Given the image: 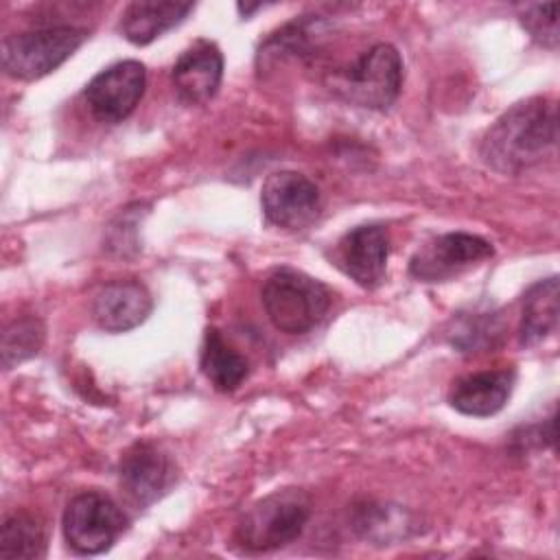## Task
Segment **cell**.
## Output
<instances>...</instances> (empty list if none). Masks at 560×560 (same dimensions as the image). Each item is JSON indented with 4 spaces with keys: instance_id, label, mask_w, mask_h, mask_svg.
I'll list each match as a JSON object with an SVG mask.
<instances>
[{
    "instance_id": "obj_1",
    "label": "cell",
    "mask_w": 560,
    "mask_h": 560,
    "mask_svg": "<svg viewBox=\"0 0 560 560\" xmlns=\"http://www.w3.org/2000/svg\"><path fill=\"white\" fill-rule=\"evenodd\" d=\"M558 105L547 96H532L503 112L483 133L481 160L503 173L521 175L556 158Z\"/></svg>"
},
{
    "instance_id": "obj_2",
    "label": "cell",
    "mask_w": 560,
    "mask_h": 560,
    "mask_svg": "<svg viewBox=\"0 0 560 560\" xmlns=\"http://www.w3.org/2000/svg\"><path fill=\"white\" fill-rule=\"evenodd\" d=\"M328 90L363 109H387L402 88V59L392 44H374L346 68L326 77Z\"/></svg>"
},
{
    "instance_id": "obj_3",
    "label": "cell",
    "mask_w": 560,
    "mask_h": 560,
    "mask_svg": "<svg viewBox=\"0 0 560 560\" xmlns=\"http://www.w3.org/2000/svg\"><path fill=\"white\" fill-rule=\"evenodd\" d=\"M260 300L269 322L289 335L308 332L330 308L328 287L289 267L267 276L260 289Z\"/></svg>"
},
{
    "instance_id": "obj_4",
    "label": "cell",
    "mask_w": 560,
    "mask_h": 560,
    "mask_svg": "<svg viewBox=\"0 0 560 560\" xmlns=\"http://www.w3.org/2000/svg\"><path fill=\"white\" fill-rule=\"evenodd\" d=\"M308 516L311 501L302 490H278L243 514L234 538L245 551H273L300 538Z\"/></svg>"
},
{
    "instance_id": "obj_5",
    "label": "cell",
    "mask_w": 560,
    "mask_h": 560,
    "mask_svg": "<svg viewBox=\"0 0 560 560\" xmlns=\"http://www.w3.org/2000/svg\"><path fill=\"white\" fill-rule=\"evenodd\" d=\"M85 37V28L70 24L42 26L9 35L0 46L2 70L20 81L42 79L68 61Z\"/></svg>"
},
{
    "instance_id": "obj_6",
    "label": "cell",
    "mask_w": 560,
    "mask_h": 560,
    "mask_svg": "<svg viewBox=\"0 0 560 560\" xmlns=\"http://www.w3.org/2000/svg\"><path fill=\"white\" fill-rule=\"evenodd\" d=\"M63 538L81 556L107 551L127 527V516L109 497L101 492H81L63 510Z\"/></svg>"
},
{
    "instance_id": "obj_7",
    "label": "cell",
    "mask_w": 560,
    "mask_h": 560,
    "mask_svg": "<svg viewBox=\"0 0 560 560\" xmlns=\"http://www.w3.org/2000/svg\"><path fill=\"white\" fill-rule=\"evenodd\" d=\"M147 85V70L136 59L107 66L83 90L90 114L107 125L122 122L140 103Z\"/></svg>"
},
{
    "instance_id": "obj_8",
    "label": "cell",
    "mask_w": 560,
    "mask_h": 560,
    "mask_svg": "<svg viewBox=\"0 0 560 560\" xmlns=\"http://www.w3.org/2000/svg\"><path fill=\"white\" fill-rule=\"evenodd\" d=\"M265 219L282 230H306L322 212L319 188L302 173L278 171L269 175L260 190Z\"/></svg>"
},
{
    "instance_id": "obj_9",
    "label": "cell",
    "mask_w": 560,
    "mask_h": 560,
    "mask_svg": "<svg viewBox=\"0 0 560 560\" xmlns=\"http://www.w3.org/2000/svg\"><path fill=\"white\" fill-rule=\"evenodd\" d=\"M492 254L490 241L468 232H448L416 252L409 273L422 282H444L492 258Z\"/></svg>"
},
{
    "instance_id": "obj_10",
    "label": "cell",
    "mask_w": 560,
    "mask_h": 560,
    "mask_svg": "<svg viewBox=\"0 0 560 560\" xmlns=\"http://www.w3.org/2000/svg\"><path fill=\"white\" fill-rule=\"evenodd\" d=\"M118 481L131 503L147 508L173 486L175 464L160 446L138 442L120 457Z\"/></svg>"
},
{
    "instance_id": "obj_11",
    "label": "cell",
    "mask_w": 560,
    "mask_h": 560,
    "mask_svg": "<svg viewBox=\"0 0 560 560\" xmlns=\"http://www.w3.org/2000/svg\"><path fill=\"white\" fill-rule=\"evenodd\" d=\"M387 256L389 236L376 223L357 225L337 243V265L363 289H374L385 280Z\"/></svg>"
},
{
    "instance_id": "obj_12",
    "label": "cell",
    "mask_w": 560,
    "mask_h": 560,
    "mask_svg": "<svg viewBox=\"0 0 560 560\" xmlns=\"http://www.w3.org/2000/svg\"><path fill=\"white\" fill-rule=\"evenodd\" d=\"M223 77V55L219 46L210 39L192 42L171 68L173 90L179 101L188 105L208 103Z\"/></svg>"
},
{
    "instance_id": "obj_13",
    "label": "cell",
    "mask_w": 560,
    "mask_h": 560,
    "mask_svg": "<svg viewBox=\"0 0 560 560\" xmlns=\"http://www.w3.org/2000/svg\"><path fill=\"white\" fill-rule=\"evenodd\" d=\"M153 308L149 289L138 280H114L103 284L92 302L96 324L107 332H127L140 326Z\"/></svg>"
},
{
    "instance_id": "obj_14",
    "label": "cell",
    "mask_w": 560,
    "mask_h": 560,
    "mask_svg": "<svg viewBox=\"0 0 560 560\" xmlns=\"http://www.w3.org/2000/svg\"><path fill=\"white\" fill-rule=\"evenodd\" d=\"M516 372L512 368L475 372L457 378L451 385L448 402L455 411L475 418L494 416L505 407L514 389Z\"/></svg>"
},
{
    "instance_id": "obj_15",
    "label": "cell",
    "mask_w": 560,
    "mask_h": 560,
    "mask_svg": "<svg viewBox=\"0 0 560 560\" xmlns=\"http://www.w3.org/2000/svg\"><path fill=\"white\" fill-rule=\"evenodd\" d=\"M192 9V2L138 0L125 7L118 28L127 42L136 46H147L179 22H184Z\"/></svg>"
},
{
    "instance_id": "obj_16",
    "label": "cell",
    "mask_w": 560,
    "mask_h": 560,
    "mask_svg": "<svg viewBox=\"0 0 560 560\" xmlns=\"http://www.w3.org/2000/svg\"><path fill=\"white\" fill-rule=\"evenodd\" d=\"M560 319V284L558 278H545L534 282L523 295L521 311V343L532 348L551 337L558 330Z\"/></svg>"
},
{
    "instance_id": "obj_17",
    "label": "cell",
    "mask_w": 560,
    "mask_h": 560,
    "mask_svg": "<svg viewBox=\"0 0 560 560\" xmlns=\"http://www.w3.org/2000/svg\"><path fill=\"white\" fill-rule=\"evenodd\" d=\"M199 365L219 392H234L249 374L247 359L234 350L217 328H208L203 335Z\"/></svg>"
},
{
    "instance_id": "obj_18",
    "label": "cell",
    "mask_w": 560,
    "mask_h": 560,
    "mask_svg": "<svg viewBox=\"0 0 560 560\" xmlns=\"http://www.w3.org/2000/svg\"><path fill=\"white\" fill-rule=\"evenodd\" d=\"M505 335V322L499 311L457 313L446 330L448 343L464 354L494 350Z\"/></svg>"
},
{
    "instance_id": "obj_19",
    "label": "cell",
    "mask_w": 560,
    "mask_h": 560,
    "mask_svg": "<svg viewBox=\"0 0 560 560\" xmlns=\"http://www.w3.org/2000/svg\"><path fill=\"white\" fill-rule=\"evenodd\" d=\"M324 35L322 31V18L311 15V18H295L293 22L284 24L280 31L269 35L256 55L258 68H269L278 59H302L306 55H313V46H317L319 37Z\"/></svg>"
},
{
    "instance_id": "obj_20",
    "label": "cell",
    "mask_w": 560,
    "mask_h": 560,
    "mask_svg": "<svg viewBox=\"0 0 560 560\" xmlns=\"http://www.w3.org/2000/svg\"><path fill=\"white\" fill-rule=\"evenodd\" d=\"M46 553V532L37 516L13 512L0 527V558H42Z\"/></svg>"
},
{
    "instance_id": "obj_21",
    "label": "cell",
    "mask_w": 560,
    "mask_h": 560,
    "mask_svg": "<svg viewBox=\"0 0 560 560\" xmlns=\"http://www.w3.org/2000/svg\"><path fill=\"white\" fill-rule=\"evenodd\" d=\"M42 343H44V326L37 317L13 319L2 332V365H4V370H11L13 365L37 354Z\"/></svg>"
},
{
    "instance_id": "obj_22",
    "label": "cell",
    "mask_w": 560,
    "mask_h": 560,
    "mask_svg": "<svg viewBox=\"0 0 560 560\" xmlns=\"http://www.w3.org/2000/svg\"><path fill=\"white\" fill-rule=\"evenodd\" d=\"M521 26L532 35L534 42H538L545 48L556 50L560 42L558 33V2L547 4H525L518 13Z\"/></svg>"
},
{
    "instance_id": "obj_23",
    "label": "cell",
    "mask_w": 560,
    "mask_h": 560,
    "mask_svg": "<svg viewBox=\"0 0 560 560\" xmlns=\"http://www.w3.org/2000/svg\"><path fill=\"white\" fill-rule=\"evenodd\" d=\"M236 9H238V13H241V15H245V18H247V15H252L254 11L262 9V4H241V2H238V4H236Z\"/></svg>"
}]
</instances>
